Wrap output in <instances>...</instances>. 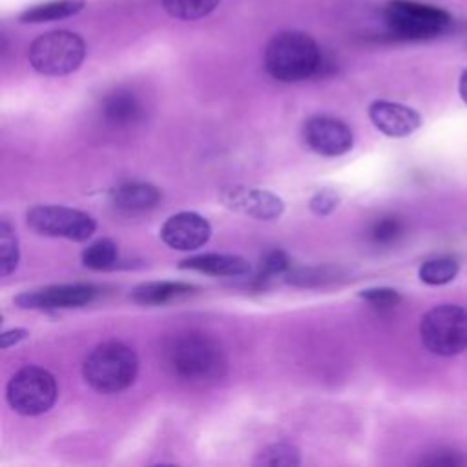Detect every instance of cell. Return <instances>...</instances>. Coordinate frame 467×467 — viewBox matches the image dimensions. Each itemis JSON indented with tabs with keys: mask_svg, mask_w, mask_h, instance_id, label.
Instances as JSON below:
<instances>
[{
	"mask_svg": "<svg viewBox=\"0 0 467 467\" xmlns=\"http://www.w3.org/2000/svg\"><path fill=\"white\" fill-rule=\"evenodd\" d=\"M166 367L170 372L192 383L219 379L226 370V358L219 343L204 334H181L173 337L166 350Z\"/></svg>",
	"mask_w": 467,
	"mask_h": 467,
	"instance_id": "obj_1",
	"label": "cell"
},
{
	"mask_svg": "<svg viewBox=\"0 0 467 467\" xmlns=\"http://www.w3.org/2000/svg\"><path fill=\"white\" fill-rule=\"evenodd\" d=\"M263 62L268 75L275 80L299 82L319 71L323 57L310 35L281 31L266 44Z\"/></svg>",
	"mask_w": 467,
	"mask_h": 467,
	"instance_id": "obj_2",
	"label": "cell"
},
{
	"mask_svg": "<svg viewBox=\"0 0 467 467\" xmlns=\"http://www.w3.org/2000/svg\"><path fill=\"white\" fill-rule=\"evenodd\" d=\"M137 372L139 358L135 350L115 339L97 345L82 365L86 383L102 394L126 390L135 381Z\"/></svg>",
	"mask_w": 467,
	"mask_h": 467,
	"instance_id": "obj_3",
	"label": "cell"
},
{
	"mask_svg": "<svg viewBox=\"0 0 467 467\" xmlns=\"http://www.w3.org/2000/svg\"><path fill=\"white\" fill-rule=\"evenodd\" d=\"M423 347L441 358H452L467 348V310L445 303L427 310L420 323Z\"/></svg>",
	"mask_w": 467,
	"mask_h": 467,
	"instance_id": "obj_4",
	"label": "cell"
},
{
	"mask_svg": "<svg viewBox=\"0 0 467 467\" xmlns=\"http://www.w3.org/2000/svg\"><path fill=\"white\" fill-rule=\"evenodd\" d=\"M383 15L389 29L405 40L434 38L452 22L445 9L412 0H390Z\"/></svg>",
	"mask_w": 467,
	"mask_h": 467,
	"instance_id": "obj_5",
	"label": "cell"
},
{
	"mask_svg": "<svg viewBox=\"0 0 467 467\" xmlns=\"http://www.w3.org/2000/svg\"><path fill=\"white\" fill-rule=\"evenodd\" d=\"M31 66L47 77H60L78 69L86 57L84 40L71 31L57 29L36 36L29 46Z\"/></svg>",
	"mask_w": 467,
	"mask_h": 467,
	"instance_id": "obj_6",
	"label": "cell"
},
{
	"mask_svg": "<svg viewBox=\"0 0 467 467\" xmlns=\"http://www.w3.org/2000/svg\"><path fill=\"white\" fill-rule=\"evenodd\" d=\"M55 376L36 365H26L13 374L5 396L9 407L22 416H38L47 412L57 401Z\"/></svg>",
	"mask_w": 467,
	"mask_h": 467,
	"instance_id": "obj_7",
	"label": "cell"
},
{
	"mask_svg": "<svg viewBox=\"0 0 467 467\" xmlns=\"http://www.w3.org/2000/svg\"><path fill=\"white\" fill-rule=\"evenodd\" d=\"M27 224L40 235L64 237L75 243L88 241L97 228V223L89 213L57 204L33 206L27 212Z\"/></svg>",
	"mask_w": 467,
	"mask_h": 467,
	"instance_id": "obj_8",
	"label": "cell"
},
{
	"mask_svg": "<svg viewBox=\"0 0 467 467\" xmlns=\"http://www.w3.org/2000/svg\"><path fill=\"white\" fill-rule=\"evenodd\" d=\"M219 199L226 208L259 221L277 219L285 212V202L279 195L255 186H226L221 190Z\"/></svg>",
	"mask_w": 467,
	"mask_h": 467,
	"instance_id": "obj_9",
	"label": "cell"
},
{
	"mask_svg": "<svg viewBox=\"0 0 467 467\" xmlns=\"http://www.w3.org/2000/svg\"><path fill=\"white\" fill-rule=\"evenodd\" d=\"M99 290L93 285H51L38 290H27L15 297L20 308L33 310H55V308H77L91 303Z\"/></svg>",
	"mask_w": 467,
	"mask_h": 467,
	"instance_id": "obj_10",
	"label": "cell"
},
{
	"mask_svg": "<svg viewBox=\"0 0 467 467\" xmlns=\"http://www.w3.org/2000/svg\"><path fill=\"white\" fill-rule=\"evenodd\" d=\"M303 137L306 146L323 157H339L352 150L354 133L339 119L316 115L305 122Z\"/></svg>",
	"mask_w": 467,
	"mask_h": 467,
	"instance_id": "obj_11",
	"label": "cell"
},
{
	"mask_svg": "<svg viewBox=\"0 0 467 467\" xmlns=\"http://www.w3.org/2000/svg\"><path fill=\"white\" fill-rule=\"evenodd\" d=\"M212 235L210 223L195 212H179L161 226V239L173 250L190 252L208 243Z\"/></svg>",
	"mask_w": 467,
	"mask_h": 467,
	"instance_id": "obj_12",
	"label": "cell"
},
{
	"mask_svg": "<svg viewBox=\"0 0 467 467\" xmlns=\"http://www.w3.org/2000/svg\"><path fill=\"white\" fill-rule=\"evenodd\" d=\"M368 117L383 135L394 139L409 137L421 126V115L414 108L392 100H374Z\"/></svg>",
	"mask_w": 467,
	"mask_h": 467,
	"instance_id": "obj_13",
	"label": "cell"
},
{
	"mask_svg": "<svg viewBox=\"0 0 467 467\" xmlns=\"http://www.w3.org/2000/svg\"><path fill=\"white\" fill-rule=\"evenodd\" d=\"M161 192L148 182H122L109 192V201L117 210L137 213L157 206L161 201Z\"/></svg>",
	"mask_w": 467,
	"mask_h": 467,
	"instance_id": "obj_14",
	"label": "cell"
},
{
	"mask_svg": "<svg viewBox=\"0 0 467 467\" xmlns=\"http://www.w3.org/2000/svg\"><path fill=\"white\" fill-rule=\"evenodd\" d=\"M179 268L201 272L206 275L217 277H234L244 275L250 272V265L246 259L232 254H201L181 261Z\"/></svg>",
	"mask_w": 467,
	"mask_h": 467,
	"instance_id": "obj_15",
	"label": "cell"
},
{
	"mask_svg": "<svg viewBox=\"0 0 467 467\" xmlns=\"http://www.w3.org/2000/svg\"><path fill=\"white\" fill-rule=\"evenodd\" d=\"M142 115V106L137 95L126 88L113 89L102 100V117L111 126H131Z\"/></svg>",
	"mask_w": 467,
	"mask_h": 467,
	"instance_id": "obj_16",
	"label": "cell"
},
{
	"mask_svg": "<svg viewBox=\"0 0 467 467\" xmlns=\"http://www.w3.org/2000/svg\"><path fill=\"white\" fill-rule=\"evenodd\" d=\"M193 290L192 285L181 283V281H151L142 283L133 288L131 299L139 305L146 306H157L166 305L170 301H175L182 296H188Z\"/></svg>",
	"mask_w": 467,
	"mask_h": 467,
	"instance_id": "obj_17",
	"label": "cell"
},
{
	"mask_svg": "<svg viewBox=\"0 0 467 467\" xmlns=\"http://www.w3.org/2000/svg\"><path fill=\"white\" fill-rule=\"evenodd\" d=\"M84 7V0H49L36 4L20 13V22L24 24H42L51 20H60L77 15Z\"/></svg>",
	"mask_w": 467,
	"mask_h": 467,
	"instance_id": "obj_18",
	"label": "cell"
},
{
	"mask_svg": "<svg viewBox=\"0 0 467 467\" xmlns=\"http://www.w3.org/2000/svg\"><path fill=\"white\" fill-rule=\"evenodd\" d=\"M460 272V263L452 255H440L432 257L421 263L418 275L421 283L431 285V286H440L451 283Z\"/></svg>",
	"mask_w": 467,
	"mask_h": 467,
	"instance_id": "obj_19",
	"label": "cell"
},
{
	"mask_svg": "<svg viewBox=\"0 0 467 467\" xmlns=\"http://www.w3.org/2000/svg\"><path fill=\"white\" fill-rule=\"evenodd\" d=\"M80 259H82V265L86 268L108 270L119 259V246L111 239H108V237L97 239L88 248H84Z\"/></svg>",
	"mask_w": 467,
	"mask_h": 467,
	"instance_id": "obj_20",
	"label": "cell"
},
{
	"mask_svg": "<svg viewBox=\"0 0 467 467\" xmlns=\"http://www.w3.org/2000/svg\"><path fill=\"white\" fill-rule=\"evenodd\" d=\"M221 0H162L164 11L179 20H199L208 16Z\"/></svg>",
	"mask_w": 467,
	"mask_h": 467,
	"instance_id": "obj_21",
	"label": "cell"
},
{
	"mask_svg": "<svg viewBox=\"0 0 467 467\" xmlns=\"http://www.w3.org/2000/svg\"><path fill=\"white\" fill-rule=\"evenodd\" d=\"M292 270V263L288 259V255L275 248V250H270L263 259H261V265H259V272H257V277H255V283L259 286L277 279V277H286L288 272Z\"/></svg>",
	"mask_w": 467,
	"mask_h": 467,
	"instance_id": "obj_22",
	"label": "cell"
},
{
	"mask_svg": "<svg viewBox=\"0 0 467 467\" xmlns=\"http://www.w3.org/2000/svg\"><path fill=\"white\" fill-rule=\"evenodd\" d=\"M18 265V241L7 219L0 221V275H9Z\"/></svg>",
	"mask_w": 467,
	"mask_h": 467,
	"instance_id": "obj_23",
	"label": "cell"
},
{
	"mask_svg": "<svg viewBox=\"0 0 467 467\" xmlns=\"http://www.w3.org/2000/svg\"><path fill=\"white\" fill-rule=\"evenodd\" d=\"M299 462L301 460H299L297 449L285 441L265 447L255 458L257 465H270V467H279V465L292 467V465H299Z\"/></svg>",
	"mask_w": 467,
	"mask_h": 467,
	"instance_id": "obj_24",
	"label": "cell"
},
{
	"mask_svg": "<svg viewBox=\"0 0 467 467\" xmlns=\"http://www.w3.org/2000/svg\"><path fill=\"white\" fill-rule=\"evenodd\" d=\"M401 232H403L401 221H400L398 217L387 215V217L378 219V221L370 226L368 235H370L372 243L385 246V244H392L394 241H398L400 235H401Z\"/></svg>",
	"mask_w": 467,
	"mask_h": 467,
	"instance_id": "obj_25",
	"label": "cell"
},
{
	"mask_svg": "<svg viewBox=\"0 0 467 467\" xmlns=\"http://www.w3.org/2000/svg\"><path fill=\"white\" fill-rule=\"evenodd\" d=\"M359 297L376 308H392L401 301V294L390 286H374L359 292Z\"/></svg>",
	"mask_w": 467,
	"mask_h": 467,
	"instance_id": "obj_26",
	"label": "cell"
},
{
	"mask_svg": "<svg viewBox=\"0 0 467 467\" xmlns=\"http://www.w3.org/2000/svg\"><path fill=\"white\" fill-rule=\"evenodd\" d=\"M339 201L341 199L334 190H319L312 195V199L308 202V208L312 210V213L325 217V215L332 213L337 208Z\"/></svg>",
	"mask_w": 467,
	"mask_h": 467,
	"instance_id": "obj_27",
	"label": "cell"
},
{
	"mask_svg": "<svg viewBox=\"0 0 467 467\" xmlns=\"http://www.w3.org/2000/svg\"><path fill=\"white\" fill-rule=\"evenodd\" d=\"M423 463L425 465H438V467H456V465H462L463 460H462V456H458L451 451H440L432 458L423 460Z\"/></svg>",
	"mask_w": 467,
	"mask_h": 467,
	"instance_id": "obj_28",
	"label": "cell"
},
{
	"mask_svg": "<svg viewBox=\"0 0 467 467\" xmlns=\"http://www.w3.org/2000/svg\"><path fill=\"white\" fill-rule=\"evenodd\" d=\"M29 336V332L26 328H13V330H5L0 336V347L2 348H9L20 341H24Z\"/></svg>",
	"mask_w": 467,
	"mask_h": 467,
	"instance_id": "obj_29",
	"label": "cell"
},
{
	"mask_svg": "<svg viewBox=\"0 0 467 467\" xmlns=\"http://www.w3.org/2000/svg\"><path fill=\"white\" fill-rule=\"evenodd\" d=\"M458 93H460L462 100H463L465 106H467V69H463L462 75H460V80H458Z\"/></svg>",
	"mask_w": 467,
	"mask_h": 467,
	"instance_id": "obj_30",
	"label": "cell"
}]
</instances>
